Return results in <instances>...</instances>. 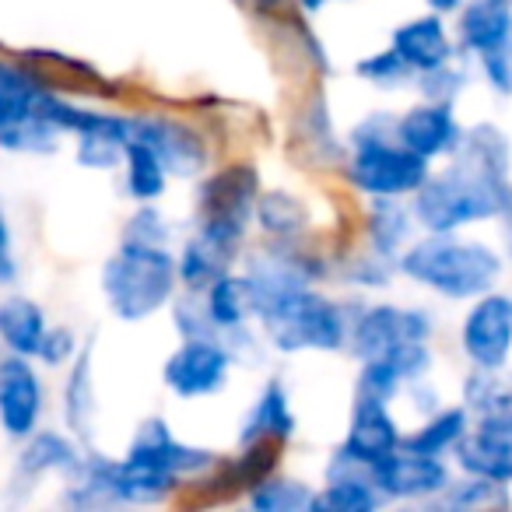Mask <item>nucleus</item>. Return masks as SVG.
<instances>
[{
	"instance_id": "nucleus-1",
	"label": "nucleus",
	"mask_w": 512,
	"mask_h": 512,
	"mask_svg": "<svg viewBox=\"0 0 512 512\" xmlns=\"http://www.w3.org/2000/svg\"><path fill=\"white\" fill-rule=\"evenodd\" d=\"M512 200V144L495 123L463 127L449 165L428 172L414 193V221L425 232H460L477 221L502 218Z\"/></svg>"
},
{
	"instance_id": "nucleus-2",
	"label": "nucleus",
	"mask_w": 512,
	"mask_h": 512,
	"mask_svg": "<svg viewBox=\"0 0 512 512\" xmlns=\"http://www.w3.org/2000/svg\"><path fill=\"white\" fill-rule=\"evenodd\" d=\"M432 337L435 320L428 309L397 302L358 306L344 344L362 365L355 390L393 400L404 386L425 379L435 365Z\"/></svg>"
},
{
	"instance_id": "nucleus-3",
	"label": "nucleus",
	"mask_w": 512,
	"mask_h": 512,
	"mask_svg": "<svg viewBox=\"0 0 512 512\" xmlns=\"http://www.w3.org/2000/svg\"><path fill=\"white\" fill-rule=\"evenodd\" d=\"M397 274L428 288L439 299L470 302L498 288L505 260L495 246L481 239H463L456 232H428L400 249Z\"/></svg>"
},
{
	"instance_id": "nucleus-4",
	"label": "nucleus",
	"mask_w": 512,
	"mask_h": 512,
	"mask_svg": "<svg viewBox=\"0 0 512 512\" xmlns=\"http://www.w3.org/2000/svg\"><path fill=\"white\" fill-rule=\"evenodd\" d=\"M432 162L404 148L397 137V116L372 113L348 134L344 179L365 197H414L428 179Z\"/></svg>"
},
{
	"instance_id": "nucleus-5",
	"label": "nucleus",
	"mask_w": 512,
	"mask_h": 512,
	"mask_svg": "<svg viewBox=\"0 0 512 512\" xmlns=\"http://www.w3.org/2000/svg\"><path fill=\"white\" fill-rule=\"evenodd\" d=\"M176 292V253L169 246L120 239V249L102 264V299L109 313L123 323L151 320L165 306H172Z\"/></svg>"
},
{
	"instance_id": "nucleus-6",
	"label": "nucleus",
	"mask_w": 512,
	"mask_h": 512,
	"mask_svg": "<svg viewBox=\"0 0 512 512\" xmlns=\"http://www.w3.org/2000/svg\"><path fill=\"white\" fill-rule=\"evenodd\" d=\"M260 334L281 355H302V351H341L348 344L351 309L330 299L316 285L299 288L288 299L274 302L271 309L256 316Z\"/></svg>"
},
{
	"instance_id": "nucleus-7",
	"label": "nucleus",
	"mask_w": 512,
	"mask_h": 512,
	"mask_svg": "<svg viewBox=\"0 0 512 512\" xmlns=\"http://www.w3.org/2000/svg\"><path fill=\"white\" fill-rule=\"evenodd\" d=\"M260 190L264 186H260V172L253 162L221 165L197 190V228L193 232L211 239L225 253L239 256Z\"/></svg>"
},
{
	"instance_id": "nucleus-8",
	"label": "nucleus",
	"mask_w": 512,
	"mask_h": 512,
	"mask_svg": "<svg viewBox=\"0 0 512 512\" xmlns=\"http://www.w3.org/2000/svg\"><path fill=\"white\" fill-rule=\"evenodd\" d=\"M235 355L218 337H183L176 351L165 358L162 383L172 397L200 400L225 390Z\"/></svg>"
},
{
	"instance_id": "nucleus-9",
	"label": "nucleus",
	"mask_w": 512,
	"mask_h": 512,
	"mask_svg": "<svg viewBox=\"0 0 512 512\" xmlns=\"http://www.w3.org/2000/svg\"><path fill=\"white\" fill-rule=\"evenodd\" d=\"M460 351L470 369H505L512 358V295L484 292L470 299L460 323Z\"/></svg>"
},
{
	"instance_id": "nucleus-10",
	"label": "nucleus",
	"mask_w": 512,
	"mask_h": 512,
	"mask_svg": "<svg viewBox=\"0 0 512 512\" xmlns=\"http://www.w3.org/2000/svg\"><path fill=\"white\" fill-rule=\"evenodd\" d=\"M130 137L148 144L162 158L165 172L176 179H200L207 162H211L207 137L193 123L179 120V116H165V113L130 116Z\"/></svg>"
},
{
	"instance_id": "nucleus-11",
	"label": "nucleus",
	"mask_w": 512,
	"mask_h": 512,
	"mask_svg": "<svg viewBox=\"0 0 512 512\" xmlns=\"http://www.w3.org/2000/svg\"><path fill=\"white\" fill-rule=\"evenodd\" d=\"M372 481L386 502H425V498L435 502L449 488L453 474L442 456L400 446L379 463H372Z\"/></svg>"
},
{
	"instance_id": "nucleus-12",
	"label": "nucleus",
	"mask_w": 512,
	"mask_h": 512,
	"mask_svg": "<svg viewBox=\"0 0 512 512\" xmlns=\"http://www.w3.org/2000/svg\"><path fill=\"white\" fill-rule=\"evenodd\" d=\"M123 456H127L130 463L158 470V474H169L172 481H193V477H200L218 460L211 449L190 446V442L176 439V432H172L165 418L141 421V428L134 432V439H130Z\"/></svg>"
},
{
	"instance_id": "nucleus-13",
	"label": "nucleus",
	"mask_w": 512,
	"mask_h": 512,
	"mask_svg": "<svg viewBox=\"0 0 512 512\" xmlns=\"http://www.w3.org/2000/svg\"><path fill=\"white\" fill-rule=\"evenodd\" d=\"M36 358L11 355L0 358V432L15 442H25L39 428L46 411V390L36 372Z\"/></svg>"
},
{
	"instance_id": "nucleus-14",
	"label": "nucleus",
	"mask_w": 512,
	"mask_h": 512,
	"mask_svg": "<svg viewBox=\"0 0 512 512\" xmlns=\"http://www.w3.org/2000/svg\"><path fill=\"white\" fill-rule=\"evenodd\" d=\"M463 474L512 484V411L470 418V428L453 446Z\"/></svg>"
},
{
	"instance_id": "nucleus-15",
	"label": "nucleus",
	"mask_w": 512,
	"mask_h": 512,
	"mask_svg": "<svg viewBox=\"0 0 512 512\" xmlns=\"http://www.w3.org/2000/svg\"><path fill=\"white\" fill-rule=\"evenodd\" d=\"M400 442H404V432H400L397 418H393L390 400L355 390L348 432H344L341 446H337L334 453L372 467V463H379L383 456H390L393 449H400Z\"/></svg>"
},
{
	"instance_id": "nucleus-16",
	"label": "nucleus",
	"mask_w": 512,
	"mask_h": 512,
	"mask_svg": "<svg viewBox=\"0 0 512 512\" xmlns=\"http://www.w3.org/2000/svg\"><path fill=\"white\" fill-rule=\"evenodd\" d=\"M397 137L404 148L421 155L425 162L449 158L463 137V123L456 116V102L421 99L397 116Z\"/></svg>"
},
{
	"instance_id": "nucleus-17",
	"label": "nucleus",
	"mask_w": 512,
	"mask_h": 512,
	"mask_svg": "<svg viewBox=\"0 0 512 512\" xmlns=\"http://www.w3.org/2000/svg\"><path fill=\"white\" fill-rule=\"evenodd\" d=\"M390 50L411 67V74H428L439 71V67L453 64L456 60V39L453 32L446 29L442 15L428 11V15H418L411 22L397 25L390 36Z\"/></svg>"
},
{
	"instance_id": "nucleus-18",
	"label": "nucleus",
	"mask_w": 512,
	"mask_h": 512,
	"mask_svg": "<svg viewBox=\"0 0 512 512\" xmlns=\"http://www.w3.org/2000/svg\"><path fill=\"white\" fill-rule=\"evenodd\" d=\"M383 491L372 481V467L355 463L348 456H337L327 463V484L316 491L313 509L327 512H376L383 505Z\"/></svg>"
},
{
	"instance_id": "nucleus-19",
	"label": "nucleus",
	"mask_w": 512,
	"mask_h": 512,
	"mask_svg": "<svg viewBox=\"0 0 512 512\" xmlns=\"http://www.w3.org/2000/svg\"><path fill=\"white\" fill-rule=\"evenodd\" d=\"M512 43V0H463L456 11V50L484 57Z\"/></svg>"
},
{
	"instance_id": "nucleus-20",
	"label": "nucleus",
	"mask_w": 512,
	"mask_h": 512,
	"mask_svg": "<svg viewBox=\"0 0 512 512\" xmlns=\"http://www.w3.org/2000/svg\"><path fill=\"white\" fill-rule=\"evenodd\" d=\"M81 463V449L71 435L64 432H32L25 439L22 453H18L15 474H11V488H36L43 477L60 474L67 477Z\"/></svg>"
},
{
	"instance_id": "nucleus-21",
	"label": "nucleus",
	"mask_w": 512,
	"mask_h": 512,
	"mask_svg": "<svg viewBox=\"0 0 512 512\" xmlns=\"http://www.w3.org/2000/svg\"><path fill=\"white\" fill-rule=\"evenodd\" d=\"M295 428H299V418L292 411V393H288V386L281 379H267L260 397L253 400V407L242 418L239 446H249V442H260V439L292 442Z\"/></svg>"
},
{
	"instance_id": "nucleus-22",
	"label": "nucleus",
	"mask_w": 512,
	"mask_h": 512,
	"mask_svg": "<svg viewBox=\"0 0 512 512\" xmlns=\"http://www.w3.org/2000/svg\"><path fill=\"white\" fill-rule=\"evenodd\" d=\"M46 92H53V85L39 74V67L0 57V134L29 120Z\"/></svg>"
},
{
	"instance_id": "nucleus-23",
	"label": "nucleus",
	"mask_w": 512,
	"mask_h": 512,
	"mask_svg": "<svg viewBox=\"0 0 512 512\" xmlns=\"http://www.w3.org/2000/svg\"><path fill=\"white\" fill-rule=\"evenodd\" d=\"M46 330H50V320L36 299H29V295H4L0 299V344H4V351L36 358Z\"/></svg>"
},
{
	"instance_id": "nucleus-24",
	"label": "nucleus",
	"mask_w": 512,
	"mask_h": 512,
	"mask_svg": "<svg viewBox=\"0 0 512 512\" xmlns=\"http://www.w3.org/2000/svg\"><path fill=\"white\" fill-rule=\"evenodd\" d=\"M414 211L404 204V197H369V218H365V246L379 256L397 260L400 249L411 242Z\"/></svg>"
},
{
	"instance_id": "nucleus-25",
	"label": "nucleus",
	"mask_w": 512,
	"mask_h": 512,
	"mask_svg": "<svg viewBox=\"0 0 512 512\" xmlns=\"http://www.w3.org/2000/svg\"><path fill=\"white\" fill-rule=\"evenodd\" d=\"M95 376H92V341L71 358V376L64 383V421L74 439L88 442L95 428Z\"/></svg>"
},
{
	"instance_id": "nucleus-26",
	"label": "nucleus",
	"mask_w": 512,
	"mask_h": 512,
	"mask_svg": "<svg viewBox=\"0 0 512 512\" xmlns=\"http://www.w3.org/2000/svg\"><path fill=\"white\" fill-rule=\"evenodd\" d=\"M239 256L225 253L221 246H214L211 239H204L200 232H193L190 239L183 242L176 256V274H179V288L183 292H204L214 278H221L225 271H232V264Z\"/></svg>"
},
{
	"instance_id": "nucleus-27",
	"label": "nucleus",
	"mask_w": 512,
	"mask_h": 512,
	"mask_svg": "<svg viewBox=\"0 0 512 512\" xmlns=\"http://www.w3.org/2000/svg\"><path fill=\"white\" fill-rule=\"evenodd\" d=\"M253 221L264 228L271 239H285V242H295L306 235L309 228V207L302 197L288 190H260L256 197V207H253Z\"/></svg>"
},
{
	"instance_id": "nucleus-28",
	"label": "nucleus",
	"mask_w": 512,
	"mask_h": 512,
	"mask_svg": "<svg viewBox=\"0 0 512 512\" xmlns=\"http://www.w3.org/2000/svg\"><path fill=\"white\" fill-rule=\"evenodd\" d=\"M123 186H127V197L137 204H155L158 197L169 186V172H165L162 158L148 148L137 137H127L123 144Z\"/></svg>"
},
{
	"instance_id": "nucleus-29",
	"label": "nucleus",
	"mask_w": 512,
	"mask_h": 512,
	"mask_svg": "<svg viewBox=\"0 0 512 512\" xmlns=\"http://www.w3.org/2000/svg\"><path fill=\"white\" fill-rule=\"evenodd\" d=\"M470 428V411L463 404L456 407H435L411 435H404L400 446L407 449H418V453H432V456H446L453 453L456 442L467 435Z\"/></svg>"
},
{
	"instance_id": "nucleus-30",
	"label": "nucleus",
	"mask_w": 512,
	"mask_h": 512,
	"mask_svg": "<svg viewBox=\"0 0 512 512\" xmlns=\"http://www.w3.org/2000/svg\"><path fill=\"white\" fill-rule=\"evenodd\" d=\"M313 498L316 488H309L306 481H299V477H278V474H267L264 481L246 491L249 509L256 512H306L313 509Z\"/></svg>"
},
{
	"instance_id": "nucleus-31",
	"label": "nucleus",
	"mask_w": 512,
	"mask_h": 512,
	"mask_svg": "<svg viewBox=\"0 0 512 512\" xmlns=\"http://www.w3.org/2000/svg\"><path fill=\"white\" fill-rule=\"evenodd\" d=\"M463 407L470 418L512 411V379L502 369H474L463 379Z\"/></svg>"
},
{
	"instance_id": "nucleus-32",
	"label": "nucleus",
	"mask_w": 512,
	"mask_h": 512,
	"mask_svg": "<svg viewBox=\"0 0 512 512\" xmlns=\"http://www.w3.org/2000/svg\"><path fill=\"white\" fill-rule=\"evenodd\" d=\"M299 130H302V151H313L320 162H344L348 148H341L337 141V130H334V120H330V109H327V99L323 95H313L306 102L299 116Z\"/></svg>"
},
{
	"instance_id": "nucleus-33",
	"label": "nucleus",
	"mask_w": 512,
	"mask_h": 512,
	"mask_svg": "<svg viewBox=\"0 0 512 512\" xmlns=\"http://www.w3.org/2000/svg\"><path fill=\"white\" fill-rule=\"evenodd\" d=\"M435 505H446V509H495V505H509V484L467 474L463 481H449V488L435 498Z\"/></svg>"
},
{
	"instance_id": "nucleus-34",
	"label": "nucleus",
	"mask_w": 512,
	"mask_h": 512,
	"mask_svg": "<svg viewBox=\"0 0 512 512\" xmlns=\"http://www.w3.org/2000/svg\"><path fill=\"white\" fill-rule=\"evenodd\" d=\"M60 130L50 127L39 113H32L29 120L15 123L0 134V151H15V155H53L60 144Z\"/></svg>"
},
{
	"instance_id": "nucleus-35",
	"label": "nucleus",
	"mask_w": 512,
	"mask_h": 512,
	"mask_svg": "<svg viewBox=\"0 0 512 512\" xmlns=\"http://www.w3.org/2000/svg\"><path fill=\"white\" fill-rule=\"evenodd\" d=\"M397 274V260L390 256H379L365 246V253L351 256L348 264H344V281L355 288H386Z\"/></svg>"
},
{
	"instance_id": "nucleus-36",
	"label": "nucleus",
	"mask_w": 512,
	"mask_h": 512,
	"mask_svg": "<svg viewBox=\"0 0 512 512\" xmlns=\"http://www.w3.org/2000/svg\"><path fill=\"white\" fill-rule=\"evenodd\" d=\"M355 74L362 81H369V85L376 88H397V85H407V81H414L411 67L404 64V60L397 57V53L386 46L383 53H372V57H362L355 64Z\"/></svg>"
},
{
	"instance_id": "nucleus-37",
	"label": "nucleus",
	"mask_w": 512,
	"mask_h": 512,
	"mask_svg": "<svg viewBox=\"0 0 512 512\" xmlns=\"http://www.w3.org/2000/svg\"><path fill=\"white\" fill-rule=\"evenodd\" d=\"M123 242H148V246H169L172 228L165 221V214L155 204H141L123 225Z\"/></svg>"
},
{
	"instance_id": "nucleus-38",
	"label": "nucleus",
	"mask_w": 512,
	"mask_h": 512,
	"mask_svg": "<svg viewBox=\"0 0 512 512\" xmlns=\"http://www.w3.org/2000/svg\"><path fill=\"white\" fill-rule=\"evenodd\" d=\"M418 88L425 92V99H446V102H456L467 88V71L460 64H446L439 71H428V74H418Z\"/></svg>"
},
{
	"instance_id": "nucleus-39",
	"label": "nucleus",
	"mask_w": 512,
	"mask_h": 512,
	"mask_svg": "<svg viewBox=\"0 0 512 512\" xmlns=\"http://www.w3.org/2000/svg\"><path fill=\"white\" fill-rule=\"evenodd\" d=\"M78 334H74L71 327H50L43 337V344H39L36 358L43 365H50V369H60V365H67L74 355H78Z\"/></svg>"
},
{
	"instance_id": "nucleus-40",
	"label": "nucleus",
	"mask_w": 512,
	"mask_h": 512,
	"mask_svg": "<svg viewBox=\"0 0 512 512\" xmlns=\"http://www.w3.org/2000/svg\"><path fill=\"white\" fill-rule=\"evenodd\" d=\"M477 64H481V74L498 95H512V43L477 57Z\"/></svg>"
},
{
	"instance_id": "nucleus-41",
	"label": "nucleus",
	"mask_w": 512,
	"mask_h": 512,
	"mask_svg": "<svg viewBox=\"0 0 512 512\" xmlns=\"http://www.w3.org/2000/svg\"><path fill=\"white\" fill-rule=\"evenodd\" d=\"M18 281V256H15V228L8 211L0 207V288H11Z\"/></svg>"
},
{
	"instance_id": "nucleus-42",
	"label": "nucleus",
	"mask_w": 512,
	"mask_h": 512,
	"mask_svg": "<svg viewBox=\"0 0 512 512\" xmlns=\"http://www.w3.org/2000/svg\"><path fill=\"white\" fill-rule=\"evenodd\" d=\"M246 4L256 11H264V15H278V11H285L292 0H246Z\"/></svg>"
},
{
	"instance_id": "nucleus-43",
	"label": "nucleus",
	"mask_w": 512,
	"mask_h": 512,
	"mask_svg": "<svg viewBox=\"0 0 512 512\" xmlns=\"http://www.w3.org/2000/svg\"><path fill=\"white\" fill-rule=\"evenodd\" d=\"M425 4L435 15H456V11L463 8V0H425Z\"/></svg>"
},
{
	"instance_id": "nucleus-44",
	"label": "nucleus",
	"mask_w": 512,
	"mask_h": 512,
	"mask_svg": "<svg viewBox=\"0 0 512 512\" xmlns=\"http://www.w3.org/2000/svg\"><path fill=\"white\" fill-rule=\"evenodd\" d=\"M502 221H505V249H509V260H512V200L502 211Z\"/></svg>"
},
{
	"instance_id": "nucleus-45",
	"label": "nucleus",
	"mask_w": 512,
	"mask_h": 512,
	"mask_svg": "<svg viewBox=\"0 0 512 512\" xmlns=\"http://www.w3.org/2000/svg\"><path fill=\"white\" fill-rule=\"evenodd\" d=\"M327 4H334V0H299V8L306 11V15H316V11H323Z\"/></svg>"
}]
</instances>
